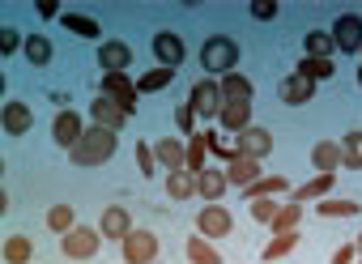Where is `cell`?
<instances>
[{
    "mask_svg": "<svg viewBox=\"0 0 362 264\" xmlns=\"http://www.w3.org/2000/svg\"><path fill=\"white\" fill-rule=\"evenodd\" d=\"M111 154H115V132H111V128L90 124V128L81 132V141L69 149V162H73V166H81V171H94V166H103Z\"/></svg>",
    "mask_w": 362,
    "mask_h": 264,
    "instance_id": "6da1fadb",
    "label": "cell"
},
{
    "mask_svg": "<svg viewBox=\"0 0 362 264\" xmlns=\"http://www.w3.org/2000/svg\"><path fill=\"white\" fill-rule=\"evenodd\" d=\"M201 64H205V73H214V77L239 73V43L226 39V35L205 39V47H201Z\"/></svg>",
    "mask_w": 362,
    "mask_h": 264,
    "instance_id": "7a4b0ae2",
    "label": "cell"
},
{
    "mask_svg": "<svg viewBox=\"0 0 362 264\" xmlns=\"http://www.w3.org/2000/svg\"><path fill=\"white\" fill-rule=\"evenodd\" d=\"M98 247H103V230H94V226H73L69 234H60V251L69 260H94Z\"/></svg>",
    "mask_w": 362,
    "mask_h": 264,
    "instance_id": "3957f363",
    "label": "cell"
},
{
    "mask_svg": "<svg viewBox=\"0 0 362 264\" xmlns=\"http://www.w3.org/2000/svg\"><path fill=\"white\" fill-rule=\"evenodd\" d=\"M332 43H337V52H345V56H362V18L358 13H341L337 22H332Z\"/></svg>",
    "mask_w": 362,
    "mask_h": 264,
    "instance_id": "277c9868",
    "label": "cell"
},
{
    "mask_svg": "<svg viewBox=\"0 0 362 264\" xmlns=\"http://www.w3.org/2000/svg\"><path fill=\"white\" fill-rule=\"evenodd\" d=\"M197 230L214 243V239L235 234V217H230V209H226V205H205V209L197 213Z\"/></svg>",
    "mask_w": 362,
    "mask_h": 264,
    "instance_id": "5b68a950",
    "label": "cell"
},
{
    "mask_svg": "<svg viewBox=\"0 0 362 264\" xmlns=\"http://www.w3.org/2000/svg\"><path fill=\"white\" fill-rule=\"evenodd\" d=\"M188 107H192L201 120H218V111H222V90H218V81H214V77L197 81L192 94H188Z\"/></svg>",
    "mask_w": 362,
    "mask_h": 264,
    "instance_id": "8992f818",
    "label": "cell"
},
{
    "mask_svg": "<svg viewBox=\"0 0 362 264\" xmlns=\"http://www.w3.org/2000/svg\"><path fill=\"white\" fill-rule=\"evenodd\" d=\"M119 247H124V264H153L158 260V234L153 230H132Z\"/></svg>",
    "mask_w": 362,
    "mask_h": 264,
    "instance_id": "52a82bcc",
    "label": "cell"
},
{
    "mask_svg": "<svg viewBox=\"0 0 362 264\" xmlns=\"http://www.w3.org/2000/svg\"><path fill=\"white\" fill-rule=\"evenodd\" d=\"M103 94L115 98L128 115L136 111V98H141V90H136V81H132L128 73H103Z\"/></svg>",
    "mask_w": 362,
    "mask_h": 264,
    "instance_id": "ba28073f",
    "label": "cell"
},
{
    "mask_svg": "<svg viewBox=\"0 0 362 264\" xmlns=\"http://www.w3.org/2000/svg\"><path fill=\"white\" fill-rule=\"evenodd\" d=\"M184 56H188V47H184V39H179L175 30H158L153 35V60L162 69H179V64H184Z\"/></svg>",
    "mask_w": 362,
    "mask_h": 264,
    "instance_id": "9c48e42d",
    "label": "cell"
},
{
    "mask_svg": "<svg viewBox=\"0 0 362 264\" xmlns=\"http://www.w3.org/2000/svg\"><path fill=\"white\" fill-rule=\"evenodd\" d=\"M90 120H94L98 128H111V132H124V124H128L132 115H128V111H124V107H119L115 98H107V94H103V98H94V103H90Z\"/></svg>",
    "mask_w": 362,
    "mask_h": 264,
    "instance_id": "30bf717a",
    "label": "cell"
},
{
    "mask_svg": "<svg viewBox=\"0 0 362 264\" xmlns=\"http://www.w3.org/2000/svg\"><path fill=\"white\" fill-rule=\"evenodd\" d=\"M81 132H86V124H81V115H77L73 107H64V111L52 120V141H56L60 149H73V145L81 141Z\"/></svg>",
    "mask_w": 362,
    "mask_h": 264,
    "instance_id": "8fae6325",
    "label": "cell"
},
{
    "mask_svg": "<svg viewBox=\"0 0 362 264\" xmlns=\"http://www.w3.org/2000/svg\"><path fill=\"white\" fill-rule=\"evenodd\" d=\"M235 145H239V154H243V158H256V162H264V158L273 154V132L252 124V128H243V132L235 137Z\"/></svg>",
    "mask_w": 362,
    "mask_h": 264,
    "instance_id": "7c38bea8",
    "label": "cell"
},
{
    "mask_svg": "<svg viewBox=\"0 0 362 264\" xmlns=\"http://www.w3.org/2000/svg\"><path fill=\"white\" fill-rule=\"evenodd\" d=\"M153 158L166 166V171H188V141H179V137H162Z\"/></svg>",
    "mask_w": 362,
    "mask_h": 264,
    "instance_id": "4fadbf2b",
    "label": "cell"
},
{
    "mask_svg": "<svg viewBox=\"0 0 362 264\" xmlns=\"http://www.w3.org/2000/svg\"><path fill=\"white\" fill-rule=\"evenodd\" d=\"M277 98H281L286 107H303V103H311V98H315V81H307V77L290 73V77L277 86Z\"/></svg>",
    "mask_w": 362,
    "mask_h": 264,
    "instance_id": "5bb4252c",
    "label": "cell"
},
{
    "mask_svg": "<svg viewBox=\"0 0 362 264\" xmlns=\"http://www.w3.org/2000/svg\"><path fill=\"white\" fill-rule=\"evenodd\" d=\"M311 166H315L320 175H337V166H345L341 141H320V145H311Z\"/></svg>",
    "mask_w": 362,
    "mask_h": 264,
    "instance_id": "9a60e30c",
    "label": "cell"
},
{
    "mask_svg": "<svg viewBox=\"0 0 362 264\" xmlns=\"http://www.w3.org/2000/svg\"><path fill=\"white\" fill-rule=\"evenodd\" d=\"M226 183H230V179H226L222 166H205V171L197 175V196L209 200V205H218V200L226 196Z\"/></svg>",
    "mask_w": 362,
    "mask_h": 264,
    "instance_id": "2e32d148",
    "label": "cell"
},
{
    "mask_svg": "<svg viewBox=\"0 0 362 264\" xmlns=\"http://www.w3.org/2000/svg\"><path fill=\"white\" fill-rule=\"evenodd\" d=\"M98 230H103V239H115V243H124V239H128L136 226H132V217H128V209H124V205H111V209L103 213Z\"/></svg>",
    "mask_w": 362,
    "mask_h": 264,
    "instance_id": "e0dca14e",
    "label": "cell"
},
{
    "mask_svg": "<svg viewBox=\"0 0 362 264\" xmlns=\"http://www.w3.org/2000/svg\"><path fill=\"white\" fill-rule=\"evenodd\" d=\"M0 124H5L9 137H26L35 128V111L26 103H5V111H0Z\"/></svg>",
    "mask_w": 362,
    "mask_h": 264,
    "instance_id": "ac0fdd59",
    "label": "cell"
},
{
    "mask_svg": "<svg viewBox=\"0 0 362 264\" xmlns=\"http://www.w3.org/2000/svg\"><path fill=\"white\" fill-rule=\"evenodd\" d=\"M132 64V47L128 43H103L98 47V69L103 73H128Z\"/></svg>",
    "mask_w": 362,
    "mask_h": 264,
    "instance_id": "d6986e66",
    "label": "cell"
},
{
    "mask_svg": "<svg viewBox=\"0 0 362 264\" xmlns=\"http://www.w3.org/2000/svg\"><path fill=\"white\" fill-rule=\"evenodd\" d=\"M218 124L226 128V132H243V128H252V103H222V111H218Z\"/></svg>",
    "mask_w": 362,
    "mask_h": 264,
    "instance_id": "ffe728a7",
    "label": "cell"
},
{
    "mask_svg": "<svg viewBox=\"0 0 362 264\" xmlns=\"http://www.w3.org/2000/svg\"><path fill=\"white\" fill-rule=\"evenodd\" d=\"M218 90H222V103H252V81H247L243 73L218 77Z\"/></svg>",
    "mask_w": 362,
    "mask_h": 264,
    "instance_id": "44dd1931",
    "label": "cell"
},
{
    "mask_svg": "<svg viewBox=\"0 0 362 264\" xmlns=\"http://www.w3.org/2000/svg\"><path fill=\"white\" fill-rule=\"evenodd\" d=\"M192 192H197L192 171H166V196L170 200H192Z\"/></svg>",
    "mask_w": 362,
    "mask_h": 264,
    "instance_id": "7402d4cb",
    "label": "cell"
},
{
    "mask_svg": "<svg viewBox=\"0 0 362 264\" xmlns=\"http://www.w3.org/2000/svg\"><path fill=\"white\" fill-rule=\"evenodd\" d=\"M22 56H26V64H35V69H43V64H52V39L47 35H26V47H22Z\"/></svg>",
    "mask_w": 362,
    "mask_h": 264,
    "instance_id": "603a6c76",
    "label": "cell"
},
{
    "mask_svg": "<svg viewBox=\"0 0 362 264\" xmlns=\"http://www.w3.org/2000/svg\"><path fill=\"white\" fill-rule=\"evenodd\" d=\"M226 179L239 183V188H252V183L260 179V162H256V158H235V162L226 166Z\"/></svg>",
    "mask_w": 362,
    "mask_h": 264,
    "instance_id": "cb8c5ba5",
    "label": "cell"
},
{
    "mask_svg": "<svg viewBox=\"0 0 362 264\" xmlns=\"http://www.w3.org/2000/svg\"><path fill=\"white\" fill-rule=\"evenodd\" d=\"M184 251H188V260L192 264H222V256H218V247L205 239V234H192L188 243H184Z\"/></svg>",
    "mask_w": 362,
    "mask_h": 264,
    "instance_id": "d4e9b609",
    "label": "cell"
},
{
    "mask_svg": "<svg viewBox=\"0 0 362 264\" xmlns=\"http://www.w3.org/2000/svg\"><path fill=\"white\" fill-rule=\"evenodd\" d=\"M5 264H30V256H35V243L26 239V234H9L5 239Z\"/></svg>",
    "mask_w": 362,
    "mask_h": 264,
    "instance_id": "484cf974",
    "label": "cell"
},
{
    "mask_svg": "<svg viewBox=\"0 0 362 264\" xmlns=\"http://www.w3.org/2000/svg\"><path fill=\"white\" fill-rule=\"evenodd\" d=\"M303 47H307V56H311V60H332V52H337V43H332V35H328V30H307Z\"/></svg>",
    "mask_w": 362,
    "mask_h": 264,
    "instance_id": "4316f807",
    "label": "cell"
},
{
    "mask_svg": "<svg viewBox=\"0 0 362 264\" xmlns=\"http://www.w3.org/2000/svg\"><path fill=\"white\" fill-rule=\"evenodd\" d=\"M294 73H298V77H307V81H332L337 64H332V60H311V56H303V60L294 64Z\"/></svg>",
    "mask_w": 362,
    "mask_h": 264,
    "instance_id": "83f0119b",
    "label": "cell"
},
{
    "mask_svg": "<svg viewBox=\"0 0 362 264\" xmlns=\"http://www.w3.org/2000/svg\"><path fill=\"white\" fill-rule=\"evenodd\" d=\"M281 192H290V183H286L281 175H260L252 188H243V200H256V196H281Z\"/></svg>",
    "mask_w": 362,
    "mask_h": 264,
    "instance_id": "f1b7e54d",
    "label": "cell"
},
{
    "mask_svg": "<svg viewBox=\"0 0 362 264\" xmlns=\"http://www.w3.org/2000/svg\"><path fill=\"white\" fill-rule=\"evenodd\" d=\"M332 183H337V175H315L311 183L294 188V196H290V200H298V205H303V200H324V196L332 192Z\"/></svg>",
    "mask_w": 362,
    "mask_h": 264,
    "instance_id": "f546056e",
    "label": "cell"
},
{
    "mask_svg": "<svg viewBox=\"0 0 362 264\" xmlns=\"http://www.w3.org/2000/svg\"><path fill=\"white\" fill-rule=\"evenodd\" d=\"M298 222H303V205L298 200H281V209H277V217H273V234H286V230H298Z\"/></svg>",
    "mask_w": 362,
    "mask_h": 264,
    "instance_id": "4dcf8cb0",
    "label": "cell"
},
{
    "mask_svg": "<svg viewBox=\"0 0 362 264\" xmlns=\"http://www.w3.org/2000/svg\"><path fill=\"white\" fill-rule=\"evenodd\" d=\"M175 73H179V69H162V64H158V69H149V73L136 81V90H141V94H158V90H166V86L175 81Z\"/></svg>",
    "mask_w": 362,
    "mask_h": 264,
    "instance_id": "1f68e13d",
    "label": "cell"
},
{
    "mask_svg": "<svg viewBox=\"0 0 362 264\" xmlns=\"http://www.w3.org/2000/svg\"><path fill=\"white\" fill-rule=\"evenodd\" d=\"M315 213H320V217H358L362 205H358V200H328V196H324V200H315Z\"/></svg>",
    "mask_w": 362,
    "mask_h": 264,
    "instance_id": "d6a6232c",
    "label": "cell"
},
{
    "mask_svg": "<svg viewBox=\"0 0 362 264\" xmlns=\"http://www.w3.org/2000/svg\"><path fill=\"white\" fill-rule=\"evenodd\" d=\"M298 247V230H286V234H273L269 243H264V260H281V256H290Z\"/></svg>",
    "mask_w": 362,
    "mask_h": 264,
    "instance_id": "836d02e7",
    "label": "cell"
},
{
    "mask_svg": "<svg viewBox=\"0 0 362 264\" xmlns=\"http://www.w3.org/2000/svg\"><path fill=\"white\" fill-rule=\"evenodd\" d=\"M60 22H64V30H73L77 39H98V35H103L98 22H94V18H81V13H64Z\"/></svg>",
    "mask_w": 362,
    "mask_h": 264,
    "instance_id": "e575fe53",
    "label": "cell"
},
{
    "mask_svg": "<svg viewBox=\"0 0 362 264\" xmlns=\"http://www.w3.org/2000/svg\"><path fill=\"white\" fill-rule=\"evenodd\" d=\"M277 209H281V200H273V196H256V200H247V213H252L260 226H273Z\"/></svg>",
    "mask_w": 362,
    "mask_h": 264,
    "instance_id": "d590c367",
    "label": "cell"
},
{
    "mask_svg": "<svg viewBox=\"0 0 362 264\" xmlns=\"http://www.w3.org/2000/svg\"><path fill=\"white\" fill-rule=\"evenodd\" d=\"M77 222H73V205H52L47 209V230L52 234H69Z\"/></svg>",
    "mask_w": 362,
    "mask_h": 264,
    "instance_id": "8d00e7d4",
    "label": "cell"
},
{
    "mask_svg": "<svg viewBox=\"0 0 362 264\" xmlns=\"http://www.w3.org/2000/svg\"><path fill=\"white\" fill-rule=\"evenodd\" d=\"M205 154H209V145H205V132L188 137V171H192V175H201V171H205Z\"/></svg>",
    "mask_w": 362,
    "mask_h": 264,
    "instance_id": "74e56055",
    "label": "cell"
},
{
    "mask_svg": "<svg viewBox=\"0 0 362 264\" xmlns=\"http://www.w3.org/2000/svg\"><path fill=\"white\" fill-rule=\"evenodd\" d=\"M341 149H345V166L349 171H362V132H345Z\"/></svg>",
    "mask_w": 362,
    "mask_h": 264,
    "instance_id": "f35d334b",
    "label": "cell"
},
{
    "mask_svg": "<svg viewBox=\"0 0 362 264\" xmlns=\"http://www.w3.org/2000/svg\"><path fill=\"white\" fill-rule=\"evenodd\" d=\"M175 128L184 132V137H197V132H201V128H197V111H192L188 103H179V107H175Z\"/></svg>",
    "mask_w": 362,
    "mask_h": 264,
    "instance_id": "ab89813d",
    "label": "cell"
},
{
    "mask_svg": "<svg viewBox=\"0 0 362 264\" xmlns=\"http://www.w3.org/2000/svg\"><path fill=\"white\" fill-rule=\"evenodd\" d=\"M136 166H141L145 179L158 175V158H153V145H149V141H136Z\"/></svg>",
    "mask_w": 362,
    "mask_h": 264,
    "instance_id": "60d3db41",
    "label": "cell"
},
{
    "mask_svg": "<svg viewBox=\"0 0 362 264\" xmlns=\"http://www.w3.org/2000/svg\"><path fill=\"white\" fill-rule=\"evenodd\" d=\"M256 22H273L277 18V0H252V9H247Z\"/></svg>",
    "mask_w": 362,
    "mask_h": 264,
    "instance_id": "b9f144b4",
    "label": "cell"
},
{
    "mask_svg": "<svg viewBox=\"0 0 362 264\" xmlns=\"http://www.w3.org/2000/svg\"><path fill=\"white\" fill-rule=\"evenodd\" d=\"M18 47H26V39H18V30H13V26H0V52L13 56Z\"/></svg>",
    "mask_w": 362,
    "mask_h": 264,
    "instance_id": "7bdbcfd3",
    "label": "cell"
},
{
    "mask_svg": "<svg viewBox=\"0 0 362 264\" xmlns=\"http://www.w3.org/2000/svg\"><path fill=\"white\" fill-rule=\"evenodd\" d=\"M354 260H358V247H354V243H341V247L332 251V260H328V264H354Z\"/></svg>",
    "mask_w": 362,
    "mask_h": 264,
    "instance_id": "ee69618b",
    "label": "cell"
},
{
    "mask_svg": "<svg viewBox=\"0 0 362 264\" xmlns=\"http://www.w3.org/2000/svg\"><path fill=\"white\" fill-rule=\"evenodd\" d=\"M60 13V0H39V18H56Z\"/></svg>",
    "mask_w": 362,
    "mask_h": 264,
    "instance_id": "f6af8a7d",
    "label": "cell"
},
{
    "mask_svg": "<svg viewBox=\"0 0 362 264\" xmlns=\"http://www.w3.org/2000/svg\"><path fill=\"white\" fill-rule=\"evenodd\" d=\"M358 86H362V64H358Z\"/></svg>",
    "mask_w": 362,
    "mask_h": 264,
    "instance_id": "bcb514c9",
    "label": "cell"
},
{
    "mask_svg": "<svg viewBox=\"0 0 362 264\" xmlns=\"http://www.w3.org/2000/svg\"><path fill=\"white\" fill-rule=\"evenodd\" d=\"M354 247H358V256H362V239H358V243H354Z\"/></svg>",
    "mask_w": 362,
    "mask_h": 264,
    "instance_id": "7dc6e473",
    "label": "cell"
},
{
    "mask_svg": "<svg viewBox=\"0 0 362 264\" xmlns=\"http://www.w3.org/2000/svg\"><path fill=\"white\" fill-rule=\"evenodd\" d=\"M354 264H362V256H358V260H354Z\"/></svg>",
    "mask_w": 362,
    "mask_h": 264,
    "instance_id": "c3c4849f",
    "label": "cell"
}]
</instances>
